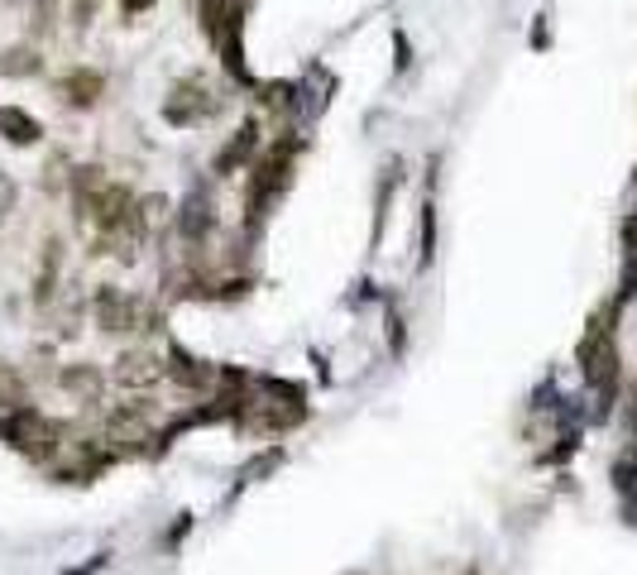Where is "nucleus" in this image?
Masks as SVG:
<instances>
[{
	"mask_svg": "<svg viewBox=\"0 0 637 575\" xmlns=\"http://www.w3.org/2000/svg\"><path fill=\"white\" fill-rule=\"evenodd\" d=\"M0 431H5V441H15L24 455H38V461L58 451V427L34 408H15L10 417H0Z\"/></svg>",
	"mask_w": 637,
	"mask_h": 575,
	"instance_id": "nucleus-1",
	"label": "nucleus"
},
{
	"mask_svg": "<svg viewBox=\"0 0 637 575\" xmlns=\"http://www.w3.org/2000/svg\"><path fill=\"white\" fill-rule=\"evenodd\" d=\"M158 374H164V370H158V356H149V350H125V356L115 360V370H111V379H115V384H125V388H144V384H154Z\"/></svg>",
	"mask_w": 637,
	"mask_h": 575,
	"instance_id": "nucleus-2",
	"label": "nucleus"
},
{
	"mask_svg": "<svg viewBox=\"0 0 637 575\" xmlns=\"http://www.w3.org/2000/svg\"><path fill=\"white\" fill-rule=\"evenodd\" d=\"M97 317H101L105 331H135V326H139V303H135V297H121L111 288V293L97 297Z\"/></svg>",
	"mask_w": 637,
	"mask_h": 575,
	"instance_id": "nucleus-3",
	"label": "nucleus"
},
{
	"mask_svg": "<svg viewBox=\"0 0 637 575\" xmlns=\"http://www.w3.org/2000/svg\"><path fill=\"white\" fill-rule=\"evenodd\" d=\"M101 91H105V82H101V72H91V68H77V72L63 77V101H72V106H82V111L97 106Z\"/></svg>",
	"mask_w": 637,
	"mask_h": 575,
	"instance_id": "nucleus-4",
	"label": "nucleus"
},
{
	"mask_svg": "<svg viewBox=\"0 0 637 575\" xmlns=\"http://www.w3.org/2000/svg\"><path fill=\"white\" fill-rule=\"evenodd\" d=\"M0 135H5L10 144H38L44 125H38L30 111H20V106H0Z\"/></svg>",
	"mask_w": 637,
	"mask_h": 575,
	"instance_id": "nucleus-5",
	"label": "nucleus"
},
{
	"mask_svg": "<svg viewBox=\"0 0 637 575\" xmlns=\"http://www.w3.org/2000/svg\"><path fill=\"white\" fill-rule=\"evenodd\" d=\"M44 68V58H38L34 44H10L0 48V77H34Z\"/></svg>",
	"mask_w": 637,
	"mask_h": 575,
	"instance_id": "nucleus-6",
	"label": "nucleus"
},
{
	"mask_svg": "<svg viewBox=\"0 0 637 575\" xmlns=\"http://www.w3.org/2000/svg\"><path fill=\"white\" fill-rule=\"evenodd\" d=\"M101 370H91V364H72V370H63V388H68L72 398H82V403H97L101 398Z\"/></svg>",
	"mask_w": 637,
	"mask_h": 575,
	"instance_id": "nucleus-7",
	"label": "nucleus"
},
{
	"mask_svg": "<svg viewBox=\"0 0 637 575\" xmlns=\"http://www.w3.org/2000/svg\"><path fill=\"white\" fill-rule=\"evenodd\" d=\"M34 20H38V34H48L58 24V0H34Z\"/></svg>",
	"mask_w": 637,
	"mask_h": 575,
	"instance_id": "nucleus-8",
	"label": "nucleus"
},
{
	"mask_svg": "<svg viewBox=\"0 0 637 575\" xmlns=\"http://www.w3.org/2000/svg\"><path fill=\"white\" fill-rule=\"evenodd\" d=\"M15 202H20V188L10 182V173H0V216L15 212Z\"/></svg>",
	"mask_w": 637,
	"mask_h": 575,
	"instance_id": "nucleus-9",
	"label": "nucleus"
},
{
	"mask_svg": "<svg viewBox=\"0 0 637 575\" xmlns=\"http://www.w3.org/2000/svg\"><path fill=\"white\" fill-rule=\"evenodd\" d=\"M72 24H91V15H97V0H72Z\"/></svg>",
	"mask_w": 637,
	"mask_h": 575,
	"instance_id": "nucleus-10",
	"label": "nucleus"
},
{
	"mask_svg": "<svg viewBox=\"0 0 637 575\" xmlns=\"http://www.w3.org/2000/svg\"><path fill=\"white\" fill-rule=\"evenodd\" d=\"M144 5H154V0H121L125 15H135V10H144Z\"/></svg>",
	"mask_w": 637,
	"mask_h": 575,
	"instance_id": "nucleus-11",
	"label": "nucleus"
},
{
	"mask_svg": "<svg viewBox=\"0 0 637 575\" xmlns=\"http://www.w3.org/2000/svg\"><path fill=\"white\" fill-rule=\"evenodd\" d=\"M0 5H15V0H0Z\"/></svg>",
	"mask_w": 637,
	"mask_h": 575,
	"instance_id": "nucleus-12",
	"label": "nucleus"
}]
</instances>
